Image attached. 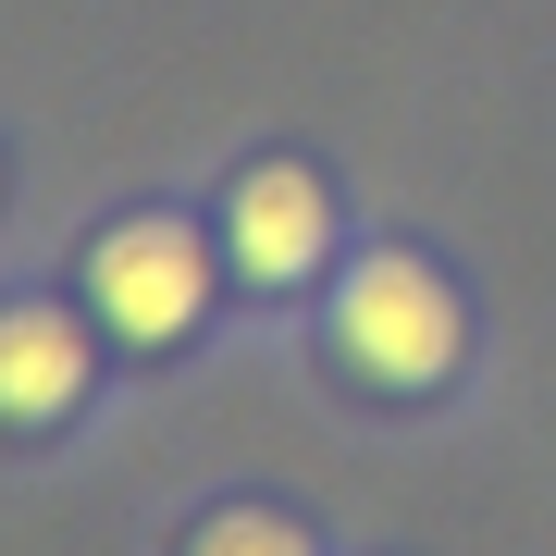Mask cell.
Wrapping results in <instances>:
<instances>
[{"label":"cell","instance_id":"7a4b0ae2","mask_svg":"<svg viewBox=\"0 0 556 556\" xmlns=\"http://www.w3.org/2000/svg\"><path fill=\"white\" fill-rule=\"evenodd\" d=\"M87 309H100L124 346H186L199 309H211V236L174 223V211L112 223V236L87 248Z\"/></svg>","mask_w":556,"mask_h":556},{"label":"cell","instance_id":"5b68a950","mask_svg":"<svg viewBox=\"0 0 556 556\" xmlns=\"http://www.w3.org/2000/svg\"><path fill=\"white\" fill-rule=\"evenodd\" d=\"M186 556H309V532L298 519H273V507H223V519H199V544Z\"/></svg>","mask_w":556,"mask_h":556},{"label":"cell","instance_id":"6da1fadb","mask_svg":"<svg viewBox=\"0 0 556 556\" xmlns=\"http://www.w3.org/2000/svg\"><path fill=\"white\" fill-rule=\"evenodd\" d=\"M334 358H346L358 383H383V396H433V383H457V358H470L457 285L420 248L346 260V285H334Z\"/></svg>","mask_w":556,"mask_h":556},{"label":"cell","instance_id":"277c9868","mask_svg":"<svg viewBox=\"0 0 556 556\" xmlns=\"http://www.w3.org/2000/svg\"><path fill=\"white\" fill-rule=\"evenodd\" d=\"M87 371H100V346H87L75 309H38V298L0 309V420H13V433L75 420L87 408Z\"/></svg>","mask_w":556,"mask_h":556},{"label":"cell","instance_id":"3957f363","mask_svg":"<svg viewBox=\"0 0 556 556\" xmlns=\"http://www.w3.org/2000/svg\"><path fill=\"white\" fill-rule=\"evenodd\" d=\"M223 260H236L260 298L309 285L321 260H334V186H321L309 161H248V174L223 186Z\"/></svg>","mask_w":556,"mask_h":556}]
</instances>
